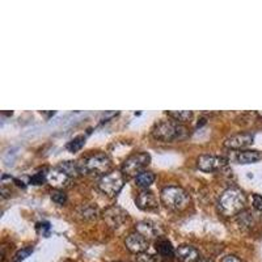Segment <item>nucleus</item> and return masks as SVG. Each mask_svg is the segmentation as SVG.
I'll use <instances>...</instances> for the list:
<instances>
[{"mask_svg":"<svg viewBox=\"0 0 262 262\" xmlns=\"http://www.w3.org/2000/svg\"><path fill=\"white\" fill-rule=\"evenodd\" d=\"M137 232L143 235L147 240L151 238H159V227L151 222H140L137 224Z\"/></svg>","mask_w":262,"mask_h":262,"instance_id":"nucleus-14","label":"nucleus"},{"mask_svg":"<svg viewBox=\"0 0 262 262\" xmlns=\"http://www.w3.org/2000/svg\"><path fill=\"white\" fill-rule=\"evenodd\" d=\"M262 159V152L256 151V149H247V151L238 152L236 156V160L238 164H252L257 163Z\"/></svg>","mask_w":262,"mask_h":262,"instance_id":"nucleus-15","label":"nucleus"},{"mask_svg":"<svg viewBox=\"0 0 262 262\" xmlns=\"http://www.w3.org/2000/svg\"><path fill=\"white\" fill-rule=\"evenodd\" d=\"M161 202L170 210H182L188 206L190 196L180 186H165L160 194Z\"/></svg>","mask_w":262,"mask_h":262,"instance_id":"nucleus-3","label":"nucleus"},{"mask_svg":"<svg viewBox=\"0 0 262 262\" xmlns=\"http://www.w3.org/2000/svg\"><path fill=\"white\" fill-rule=\"evenodd\" d=\"M125 185V174L122 170H112L98 180V188L107 195H116Z\"/></svg>","mask_w":262,"mask_h":262,"instance_id":"nucleus-5","label":"nucleus"},{"mask_svg":"<svg viewBox=\"0 0 262 262\" xmlns=\"http://www.w3.org/2000/svg\"><path fill=\"white\" fill-rule=\"evenodd\" d=\"M135 182L139 188L147 189L149 188L154 182H155V174L151 170H143L140 172L137 177H135Z\"/></svg>","mask_w":262,"mask_h":262,"instance_id":"nucleus-19","label":"nucleus"},{"mask_svg":"<svg viewBox=\"0 0 262 262\" xmlns=\"http://www.w3.org/2000/svg\"><path fill=\"white\" fill-rule=\"evenodd\" d=\"M156 250L164 258H172L176 256V249L172 247L170 242H168L167 238H158L156 242Z\"/></svg>","mask_w":262,"mask_h":262,"instance_id":"nucleus-16","label":"nucleus"},{"mask_svg":"<svg viewBox=\"0 0 262 262\" xmlns=\"http://www.w3.org/2000/svg\"><path fill=\"white\" fill-rule=\"evenodd\" d=\"M253 140L254 135L252 134V133H238V134L229 137L228 139L224 142V146H226L227 148L231 149H240L250 146V144L253 143Z\"/></svg>","mask_w":262,"mask_h":262,"instance_id":"nucleus-10","label":"nucleus"},{"mask_svg":"<svg viewBox=\"0 0 262 262\" xmlns=\"http://www.w3.org/2000/svg\"><path fill=\"white\" fill-rule=\"evenodd\" d=\"M84 143H85V137H84V135H80V137L74 138L71 142H69V144H67V149H69L70 152H76L79 151V149H81V147L84 146Z\"/></svg>","mask_w":262,"mask_h":262,"instance_id":"nucleus-22","label":"nucleus"},{"mask_svg":"<svg viewBox=\"0 0 262 262\" xmlns=\"http://www.w3.org/2000/svg\"><path fill=\"white\" fill-rule=\"evenodd\" d=\"M80 165L83 174L86 173V174H101V176H104V174L111 172L112 160L106 154L100 152V154H95V155H91L84 159Z\"/></svg>","mask_w":262,"mask_h":262,"instance_id":"nucleus-4","label":"nucleus"},{"mask_svg":"<svg viewBox=\"0 0 262 262\" xmlns=\"http://www.w3.org/2000/svg\"><path fill=\"white\" fill-rule=\"evenodd\" d=\"M168 116L170 118H173V121L176 122H186V121H190L193 113L189 111H181V112H168Z\"/></svg>","mask_w":262,"mask_h":262,"instance_id":"nucleus-20","label":"nucleus"},{"mask_svg":"<svg viewBox=\"0 0 262 262\" xmlns=\"http://www.w3.org/2000/svg\"><path fill=\"white\" fill-rule=\"evenodd\" d=\"M58 168H59L60 170H63V172H64L67 176L71 177V179L83 174L81 165H80V163H78V161H64V163L59 164V165H58Z\"/></svg>","mask_w":262,"mask_h":262,"instance_id":"nucleus-17","label":"nucleus"},{"mask_svg":"<svg viewBox=\"0 0 262 262\" xmlns=\"http://www.w3.org/2000/svg\"><path fill=\"white\" fill-rule=\"evenodd\" d=\"M98 215L97 209L92 205H81L76 209V216H79L83 221H92L96 219Z\"/></svg>","mask_w":262,"mask_h":262,"instance_id":"nucleus-18","label":"nucleus"},{"mask_svg":"<svg viewBox=\"0 0 262 262\" xmlns=\"http://www.w3.org/2000/svg\"><path fill=\"white\" fill-rule=\"evenodd\" d=\"M222 262H243V261L240 258H237L236 256H226L223 259H222Z\"/></svg>","mask_w":262,"mask_h":262,"instance_id":"nucleus-27","label":"nucleus"},{"mask_svg":"<svg viewBox=\"0 0 262 262\" xmlns=\"http://www.w3.org/2000/svg\"><path fill=\"white\" fill-rule=\"evenodd\" d=\"M245 195L240 189L231 188L221 194L217 209L224 216H235L244 210Z\"/></svg>","mask_w":262,"mask_h":262,"instance_id":"nucleus-1","label":"nucleus"},{"mask_svg":"<svg viewBox=\"0 0 262 262\" xmlns=\"http://www.w3.org/2000/svg\"><path fill=\"white\" fill-rule=\"evenodd\" d=\"M154 138L161 142H174V140H184L190 135L189 128L179 122L165 121L155 125L152 128Z\"/></svg>","mask_w":262,"mask_h":262,"instance_id":"nucleus-2","label":"nucleus"},{"mask_svg":"<svg viewBox=\"0 0 262 262\" xmlns=\"http://www.w3.org/2000/svg\"><path fill=\"white\" fill-rule=\"evenodd\" d=\"M253 207L258 211H262V196L258 195V194L253 195Z\"/></svg>","mask_w":262,"mask_h":262,"instance_id":"nucleus-26","label":"nucleus"},{"mask_svg":"<svg viewBox=\"0 0 262 262\" xmlns=\"http://www.w3.org/2000/svg\"><path fill=\"white\" fill-rule=\"evenodd\" d=\"M137 206L140 210H144V211H149V210L158 209V200H156L155 194L149 190H143L138 194L137 200Z\"/></svg>","mask_w":262,"mask_h":262,"instance_id":"nucleus-11","label":"nucleus"},{"mask_svg":"<svg viewBox=\"0 0 262 262\" xmlns=\"http://www.w3.org/2000/svg\"><path fill=\"white\" fill-rule=\"evenodd\" d=\"M71 177L67 176L63 170H60L59 168L51 170L50 173H48V181L50 182V185H53L54 188L59 189L64 188V186H69L70 182H71Z\"/></svg>","mask_w":262,"mask_h":262,"instance_id":"nucleus-13","label":"nucleus"},{"mask_svg":"<svg viewBox=\"0 0 262 262\" xmlns=\"http://www.w3.org/2000/svg\"><path fill=\"white\" fill-rule=\"evenodd\" d=\"M176 257L181 262H198L201 259L200 250L191 245H180L176 249Z\"/></svg>","mask_w":262,"mask_h":262,"instance_id":"nucleus-12","label":"nucleus"},{"mask_svg":"<svg viewBox=\"0 0 262 262\" xmlns=\"http://www.w3.org/2000/svg\"><path fill=\"white\" fill-rule=\"evenodd\" d=\"M228 164V160L223 156L217 155H201L200 158L196 159V167L198 169L202 170L206 173L216 172L221 170Z\"/></svg>","mask_w":262,"mask_h":262,"instance_id":"nucleus-7","label":"nucleus"},{"mask_svg":"<svg viewBox=\"0 0 262 262\" xmlns=\"http://www.w3.org/2000/svg\"><path fill=\"white\" fill-rule=\"evenodd\" d=\"M48 181V174L46 173L38 172L34 176L30 177V184L32 185H43Z\"/></svg>","mask_w":262,"mask_h":262,"instance_id":"nucleus-25","label":"nucleus"},{"mask_svg":"<svg viewBox=\"0 0 262 262\" xmlns=\"http://www.w3.org/2000/svg\"><path fill=\"white\" fill-rule=\"evenodd\" d=\"M237 221H238V224H240V227H243V228H250L254 223L253 216L250 215L249 211L240 212V214L237 215Z\"/></svg>","mask_w":262,"mask_h":262,"instance_id":"nucleus-21","label":"nucleus"},{"mask_svg":"<svg viewBox=\"0 0 262 262\" xmlns=\"http://www.w3.org/2000/svg\"><path fill=\"white\" fill-rule=\"evenodd\" d=\"M33 252V248L29 247V248H24V249L18 250L17 253L15 254V257H13V262H21L24 261L25 258H27L28 256H29L30 253Z\"/></svg>","mask_w":262,"mask_h":262,"instance_id":"nucleus-24","label":"nucleus"},{"mask_svg":"<svg viewBox=\"0 0 262 262\" xmlns=\"http://www.w3.org/2000/svg\"><path fill=\"white\" fill-rule=\"evenodd\" d=\"M51 200L57 203V205H64L67 202V194L63 190L55 189V190L51 191Z\"/></svg>","mask_w":262,"mask_h":262,"instance_id":"nucleus-23","label":"nucleus"},{"mask_svg":"<svg viewBox=\"0 0 262 262\" xmlns=\"http://www.w3.org/2000/svg\"><path fill=\"white\" fill-rule=\"evenodd\" d=\"M102 216H104V221L106 222L107 226L112 227V228H118V227L122 226L126 222V219H127V212L123 211L121 207L114 206V207L107 209Z\"/></svg>","mask_w":262,"mask_h":262,"instance_id":"nucleus-9","label":"nucleus"},{"mask_svg":"<svg viewBox=\"0 0 262 262\" xmlns=\"http://www.w3.org/2000/svg\"><path fill=\"white\" fill-rule=\"evenodd\" d=\"M151 161V156L146 152H139L134 155L128 156L122 165V172L125 176H135L137 177L140 172H143L144 168L147 167Z\"/></svg>","mask_w":262,"mask_h":262,"instance_id":"nucleus-6","label":"nucleus"},{"mask_svg":"<svg viewBox=\"0 0 262 262\" xmlns=\"http://www.w3.org/2000/svg\"><path fill=\"white\" fill-rule=\"evenodd\" d=\"M198 262H212V261L209 258H205V257H201V259Z\"/></svg>","mask_w":262,"mask_h":262,"instance_id":"nucleus-28","label":"nucleus"},{"mask_svg":"<svg viewBox=\"0 0 262 262\" xmlns=\"http://www.w3.org/2000/svg\"><path fill=\"white\" fill-rule=\"evenodd\" d=\"M149 240H147L143 235H140L139 232H133L126 237L125 245L130 252L137 254L144 253L147 249H148Z\"/></svg>","mask_w":262,"mask_h":262,"instance_id":"nucleus-8","label":"nucleus"}]
</instances>
